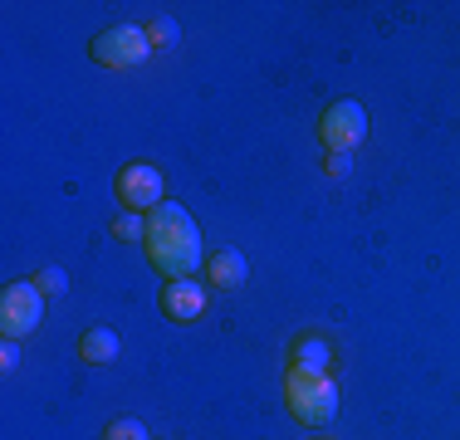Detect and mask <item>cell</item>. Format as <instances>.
<instances>
[{"instance_id": "obj_5", "label": "cell", "mask_w": 460, "mask_h": 440, "mask_svg": "<svg viewBox=\"0 0 460 440\" xmlns=\"http://www.w3.org/2000/svg\"><path fill=\"white\" fill-rule=\"evenodd\" d=\"M319 137L328 152H353L367 142V108L358 98H333L319 118Z\"/></svg>"}, {"instance_id": "obj_14", "label": "cell", "mask_w": 460, "mask_h": 440, "mask_svg": "<svg viewBox=\"0 0 460 440\" xmlns=\"http://www.w3.org/2000/svg\"><path fill=\"white\" fill-rule=\"evenodd\" d=\"M35 284H40V294H64L69 289V274H64L59 264H45V269L35 274Z\"/></svg>"}, {"instance_id": "obj_11", "label": "cell", "mask_w": 460, "mask_h": 440, "mask_svg": "<svg viewBox=\"0 0 460 440\" xmlns=\"http://www.w3.org/2000/svg\"><path fill=\"white\" fill-rule=\"evenodd\" d=\"M147 40H152V49H177L181 25H177L172 15H152V20H147Z\"/></svg>"}, {"instance_id": "obj_7", "label": "cell", "mask_w": 460, "mask_h": 440, "mask_svg": "<svg viewBox=\"0 0 460 440\" xmlns=\"http://www.w3.org/2000/svg\"><path fill=\"white\" fill-rule=\"evenodd\" d=\"M162 313H167L172 323H191V318H201L206 313V284L172 279L167 289H162Z\"/></svg>"}, {"instance_id": "obj_3", "label": "cell", "mask_w": 460, "mask_h": 440, "mask_svg": "<svg viewBox=\"0 0 460 440\" xmlns=\"http://www.w3.org/2000/svg\"><path fill=\"white\" fill-rule=\"evenodd\" d=\"M45 323V294H40L35 279H10L5 294H0V333L10 343L30 338L35 328Z\"/></svg>"}, {"instance_id": "obj_9", "label": "cell", "mask_w": 460, "mask_h": 440, "mask_svg": "<svg viewBox=\"0 0 460 440\" xmlns=\"http://www.w3.org/2000/svg\"><path fill=\"white\" fill-rule=\"evenodd\" d=\"M118 348H123V343H118V333L108 323H93L89 333L79 338V357L89 362V367H108V362L118 357Z\"/></svg>"}, {"instance_id": "obj_10", "label": "cell", "mask_w": 460, "mask_h": 440, "mask_svg": "<svg viewBox=\"0 0 460 440\" xmlns=\"http://www.w3.org/2000/svg\"><path fill=\"white\" fill-rule=\"evenodd\" d=\"M289 357H294V367H299V372H328V367H333V348H328V338H319V333L294 338Z\"/></svg>"}, {"instance_id": "obj_15", "label": "cell", "mask_w": 460, "mask_h": 440, "mask_svg": "<svg viewBox=\"0 0 460 440\" xmlns=\"http://www.w3.org/2000/svg\"><path fill=\"white\" fill-rule=\"evenodd\" d=\"M323 167H328V176H348L353 172V152H328Z\"/></svg>"}, {"instance_id": "obj_12", "label": "cell", "mask_w": 460, "mask_h": 440, "mask_svg": "<svg viewBox=\"0 0 460 440\" xmlns=\"http://www.w3.org/2000/svg\"><path fill=\"white\" fill-rule=\"evenodd\" d=\"M103 440H147V426H142L137 416H113V421L103 426Z\"/></svg>"}, {"instance_id": "obj_8", "label": "cell", "mask_w": 460, "mask_h": 440, "mask_svg": "<svg viewBox=\"0 0 460 440\" xmlns=\"http://www.w3.org/2000/svg\"><path fill=\"white\" fill-rule=\"evenodd\" d=\"M206 279H211L216 289H240V284L250 279V260H245V250L221 245L216 255H206Z\"/></svg>"}, {"instance_id": "obj_13", "label": "cell", "mask_w": 460, "mask_h": 440, "mask_svg": "<svg viewBox=\"0 0 460 440\" xmlns=\"http://www.w3.org/2000/svg\"><path fill=\"white\" fill-rule=\"evenodd\" d=\"M113 235H118V240H147V216L123 211V216L113 220Z\"/></svg>"}, {"instance_id": "obj_2", "label": "cell", "mask_w": 460, "mask_h": 440, "mask_svg": "<svg viewBox=\"0 0 460 440\" xmlns=\"http://www.w3.org/2000/svg\"><path fill=\"white\" fill-rule=\"evenodd\" d=\"M284 396H289V411H294V421H299V426H328L338 416V382L328 377V372L289 367Z\"/></svg>"}, {"instance_id": "obj_1", "label": "cell", "mask_w": 460, "mask_h": 440, "mask_svg": "<svg viewBox=\"0 0 460 440\" xmlns=\"http://www.w3.org/2000/svg\"><path fill=\"white\" fill-rule=\"evenodd\" d=\"M147 260L157 264L167 279H191L196 269L206 264L201 255V225L191 220V211L186 206H172L162 201L157 211L147 216Z\"/></svg>"}, {"instance_id": "obj_6", "label": "cell", "mask_w": 460, "mask_h": 440, "mask_svg": "<svg viewBox=\"0 0 460 440\" xmlns=\"http://www.w3.org/2000/svg\"><path fill=\"white\" fill-rule=\"evenodd\" d=\"M113 191H118V201H123L128 211L152 216V211L162 206V196H167V181H162L157 162H128V167L118 172Z\"/></svg>"}, {"instance_id": "obj_16", "label": "cell", "mask_w": 460, "mask_h": 440, "mask_svg": "<svg viewBox=\"0 0 460 440\" xmlns=\"http://www.w3.org/2000/svg\"><path fill=\"white\" fill-rule=\"evenodd\" d=\"M15 362H20V352H15V343L5 338V348H0V367H5V372H15Z\"/></svg>"}, {"instance_id": "obj_4", "label": "cell", "mask_w": 460, "mask_h": 440, "mask_svg": "<svg viewBox=\"0 0 460 440\" xmlns=\"http://www.w3.org/2000/svg\"><path fill=\"white\" fill-rule=\"evenodd\" d=\"M89 54H93V64H103V69H137V64H147L152 40H147L142 25H108L89 40Z\"/></svg>"}]
</instances>
